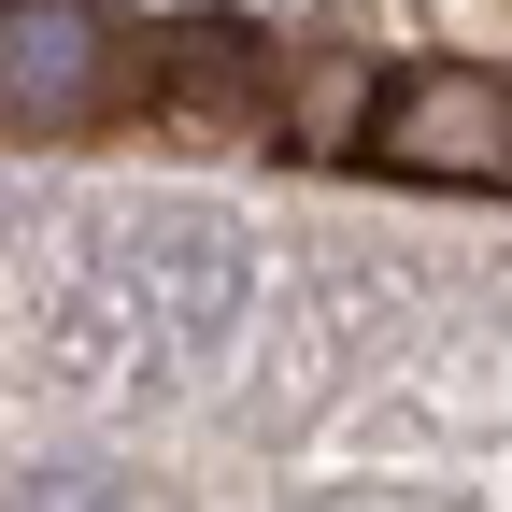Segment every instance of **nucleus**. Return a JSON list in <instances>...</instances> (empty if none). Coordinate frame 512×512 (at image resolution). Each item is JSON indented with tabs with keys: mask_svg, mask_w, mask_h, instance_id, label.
Masks as SVG:
<instances>
[{
	"mask_svg": "<svg viewBox=\"0 0 512 512\" xmlns=\"http://www.w3.org/2000/svg\"><path fill=\"white\" fill-rule=\"evenodd\" d=\"M143 100L185 143H256V128H271V57L242 29H157L143 43Z\"/></svg>",
	"mask_w": 512,
	"mask_h": 512,
	"instance_id": "nucleus-3",
	"label": "nucleus"
},
{
	"mask_svg": "<svg viewBox=\"0 0 512 512\" xmlns=\"http://www.w3.org/2000/svg\"><path fill=\"white\" fill-rule=\"evenodd\" d=\"M143 86V43H128L100 0H0V114L29 143H72Z\"/></svg>",
	"mask_w": 512,
	"mask_h": 512,
	"instance_id": "nucleus-2",
	"label": "nucleus"
},
{
	"mask_svg": "<svg viewBox=\"0 0 512 512\" xmlns=\"http://www.w3.org/2000/svg\"><path fill=\"white\" fill-rule=\"evenodd\" d=\"M15 512H86V484H72V470H43V484H15Z\"/></svg>",
	"mask_w": 512,
	"mask_h": 512,
	"instance_id": "nucleus-4",
	"label": "nucleus"
},
{
	"mask_svg": "<svg viewBox=\"0 0 512 512\" xmlns=\"http://www.w3.org/2000/svg\"><path fill=\"white\" fill-rule=\"evenodd\" d=\"M356 143L399 185H512V72H484V57H413V72L370 86Z\"/></svg>",
	"mask_w": 512,
	"mask_h": 512,
	"instance_id": "nucleus-1",
	"label": "nucleus"
}]
</instances>
